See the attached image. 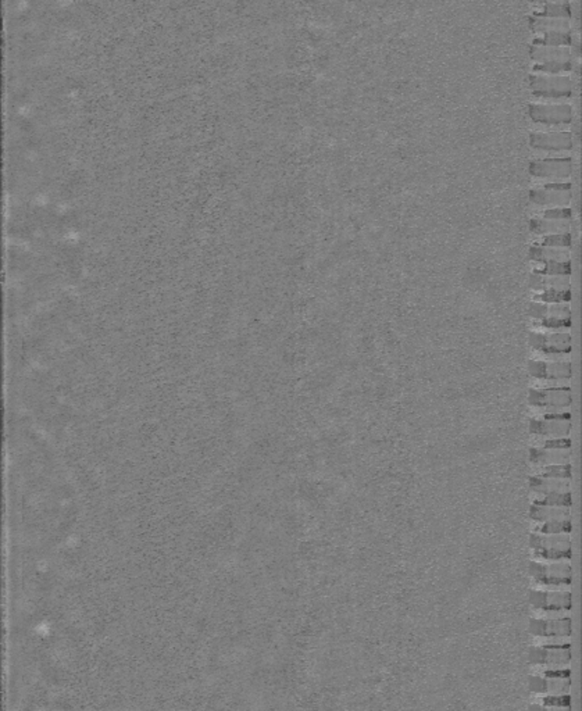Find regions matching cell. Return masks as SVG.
Returning a JSON list of instances; mask_svg holds the SVG:
<instances>
[{
    "label": "cell",
    "instance_id": "1",
    "mask_svg": "<svg viewBox=\"0 0 582 711\" xmlns=\"http://www.w3.org/2000/svg\"><path fill=\"white\" fill-rule=\"evenodd\" d=\"M529 549L539 562H570L573 553L570 533H531Z\"/></svg>",
    "mask_w": 582,
    "mask_h": 711
},
{
    "label": "cell",
    "instance_id": "2",
    "mask_svg": "<svg viewBox=\"0 0 582 711\" xmlns=\"http://www.w3.org/2000/svg\"><path fill=\"white\" fill-rule=\"evenodd\" d=\"M529 575L538 588L566 589L573 581L570 562H531Z\"/></svg>",
    "mask_w": 582,
    "mask_h": 711
},
{
    "label": "cell",
    "instance_id": "3",
    "mask_svg": "<svg viewBox=\"0 0 582 711\" xmlns=\"http://www.w3.org/2000/svg\"><path fill=\"white\" fill-rule=\"evenodd\" d=\"M531 607L542 613L545 616H563L571 611L573 607V594L568 588L566 589H548V588H536L532 589L529 594Z\"/></svg>",
    "mask_w": 582,
    "mask_h": 711
},
{
    "label": "cell",
    "instance_id": "4",
    "mask_svg": "<svg viewBox=\"0 0 582 711\" xmlns=\"http://www.w3.org/2000/svg\"><path fill=\"white\" fill-rule=\"evenodd\" d=\"M529 634L536 638L538 643L570 642L573 634V622L567 616H551L532 619L529 621Z\"/></svg>",
    "mask_w": 582,
    "mask_h": 711
},
{
    "label": "cell",
    "instance_id": "5",
    "mask_svg": "<svg viewBox=\"0 0 582 711\" xmlns=\"http://www.w3.org/2000/svg\"><path fill=\"white\" fill-rule=\"evenodd\" d=\"M571 688V671L568 667L539 670L528 678V689L539 696L566 695Z\"/></svg>",
    "mask_w": 582,
    "mask_h": 711
},
{
    "label": "cell",
    "instance_id": "6",
    "mask_svg": "<svg viewBox=\"0 0 582 711\" xmlns=\"http://www.w3.org/2000/svg\"><path fill=\"white\" fill-rule=\"evenodd\" d=\"M528 663L538 670L567 667L571 663V643H536L528 651Z\"/></svg>",
    "mask_w": 582,
    "mask_h": 711
},
{
    "label": "cell",
    "instance_id": "7",
    "mask_svg": "<svg viewBox=\"0 0 582 711\" xmlns=\"http://www.w3.org/2000/svg\"><path fill=\"white\" fill-rule=\"evenodd\" d=\"M529 87L532 95L545 99H567L574 93V82L566 75H529Z\"/></svg>",
    "mask_w": 582,
    "mask_h": 711
},
{
    "label": "cell",
    "instance_id": "8",
    "mask_svg": "<svg viewBox=\"0 0 582 711\" xmlns=\"http://www.w3.org/2000/svg\"><path fill=\"white\" fill-rule=\"evenodd\" d=\"M529 432L542 439L568 438L571 432L570 413H546L529 421Z\"/></svg>",
    "mask_w": 582,
    "mask_h": 711
},
{
    "label": "cell",
    "instance_id": "9",
    "mask_svg": "<svg viewBox=\"0 0 582 711\" xmlns=\"http://www.w3.org/2000/svg\"><path fill=\"white\" fill-rule=\"evenodd\" d=\"M528 403L535 409L554 413L571 406L573 393L568 386L531 389L528 393Z\"/></svg>",
    "mask_w": 582,
    "mask_h": 711
},
{
    "label": "cell",
    "instance_id": "10",
    "mask_svg": "<svg viewBox=\"0 0 582 711\" xmlns=\"http://www.w3.org/2000/svg\"><path fill=\"white\" fill-rule=\"evenodd\" d=\"M528 116L536 124L567 125L571 124L574 113L570 105H536L528 106Z\"/></svg>",
    "mask_w": 582,
    "mask_h": 711
},
{
    "label": "cell",
    "instance_id": "11",
    "mask_svg": "<svg viewBox=\"0 0 582 711\" xmlns=\"http://www.w3.org/2000/svg\"><path fill=\"white\" fill-rule=\"evenodd\" d=\"M529 345L544 355H568L571 353V335L567 332L556 333H529Z\"/></svg>",
    "mask_w": 582,
    "mask_h": 711
},
{
    "label": "cell",
    "instance_id": "12",
    "mask_svg": "<svg viewBox=\"0 0 582 711\" xmlns=\"http://www.w3.org/2000/svg\"><path fill=\"white\" fill-rule=\"evenodd\" d=\"M528 173L535 178H568L573 173V159H541L528 166Z\"/></svg>",
    "mask_w": 582,
    "mask_h": 711
},
{
    "label": "cell",
    "instance_id": "13",
    "mask_svg": "<svg viewBox=\"0 0 582 711\" xmlns=\"http://www.w3.org/2000/svg\"><path fill=\"white\" fill-rule=\"evenodd\" d=\"M527 368L531 377L544 381H563L573 377V365L568 361L548 363L541 360H531Z\"/></svg>",
    "mask_w": 582,
    "mask_h": 711
},
{
    "label": "cell",
    "instance_id": "14",
    "mask_svg": "<svg viewBox=\"0 0 582 711\" xmlns=\"http://www.w3.org/2000/svg\"><path fill=\"white\" fill-rule=\"evenodd\" d=\"M531 148L545 151H566L574 146L573 134L568 131L561 132H532L529 134Z\"/></svg>",
    "mask_w": 582,
    "mask_h": 711
},
{
    "label": "cell",
    "instance_id": "15",
    "mask_svg": "<svg viewBox=\"0 0 582 711\" xmlns=\"http://www.w3.org/2000/svg\"><path fill=\"white\" fill-rule=\"evenodd\" d=\"M529 202L536 206H567L570 205L573 195L571 189H556L549 183L542 188L529 191Z\"/></svg>",
    "mask_w": 582,
    "mask_h": 711
},
{
    "label": "cell",
    "instance_id": "16",
    "mask_svg": "<svg viewBox=\"0 0 582 711\" xmlns=\"http://www.w3.org/2000/svg\"><path fill=\"white\" fill-rule=\"evenodd\" d=\"M570 456H571L570 449H554L544 446H535L529 449V461L535 467L566 464L570 461Z\"/></svg>",
    "mask_w": 582,
    "mask_h": 711
},
{
    "label": "cell",
    "instance_id": "17",
    "mask_svg": "<svg viewBox=\"0 0 582 711\" xmlns=\"http://www.w3.org/2000/svg\"><path fill=\"white\" fill-rule=\"evenodd\" d=\"M570 507H554L545 504L532 503L529 507V518L534 524H541L546 521L570 518Z\"/></svg>",
    "mask_w": 582,
    "mask_h": 711
},
{
    "label": "cell",
    "instance_id": "18",
    "mask_svg": "<svg viewBox=\"0 0 582 711\" xmlns=\"http://www.w3.org/2000/svg\"><path fill=\"white\" fill-rule=\"evenodd\" d=\"M529 56L536 63L546 61H568L573 56V50L568 46L554 48V46H535L531 45Z\"/></svg>",
    "mask_w": 582,
    "mask_h": 711
},
{
    "label": "cell",
    "instance_id": "19",
    "mask_svg": "<svg viewBox=\"0 0 582 711\" xmlns=\"http://www.w3.org/2000/svg\"><path fill=\"white\" fill-rule=\"evenodd\" d=\"M529 488L536 495H545L551 492H566L570 489V481L534 475L529 478Z\"/></svg>",
    "mask_w": 582,
    "mask_h": 711
},
{
    "label": "cell",
    "instance_id": "20",
    "mask_svg": "<svg viewBox=\"0 0 582 711\" xmlns=\"http://www.w3.org/2000/svg\"><path fill=\"white\" fill-rule=\"evenodd\" d=\"M529 317L535 320H544L549 317H571V310L568 306H548L541 301H532L528 307Z\"/></svg>",
    "mask_w": 582,
    "mask_h": 711
},
{
    "label": "cell",
    "instance_id": "21",
    "mask_svg": "<svg viewBox=\"0 0 582 711\" xmlns=\"http://www.w3.org/2000/svg\"><path fill=\"white\" fill-rule=\"evenodd\" d=\"M571 228L570 220H541V218H532L529 221V231L538 235L542 234H563L567 232Z\"/></svg>",
    "mask_w": 582,
    "mask_h": 711
},
{
    "label": "cell",
    "instance_id": "22",
    "mask_svg": "<svg viewBox=\"0 0 582 711\" xmlns=\"http://www.w3.org/2000/svg\"><path fill=\"white\" fill-rule=\"evenodd\" d=\"M528 260L535 262V263L566 262V260H570V253L567 250H554V247L534 245L529 247Z\"/></svg>",
    "mask_w": 582,
    "mask_h": 711
},
{
    "label": "cell",
    "instance_id": "23",
    "mask_svg": "<svg viewBox=\"0 0 582 711\" xmlns=\"http://www.w3.org/2000/svg\"><path fill=\"white\" fill-rule=\"evenodd\" d=\"M529 287L532 289H567L570 287L568 277H551V275H538L532 274L529 277Z\"/></svg>",
    "mask_w": 582,
    "mask_h": 711
},
{
    "label": "cell",
    "instance_id": "24",
    "mask_svg": "<svg viewBox=\"0 0 582 711\" xmlns=\"http://www.w3.org/2000/svg\"><path fill=\"white\" fill-rule=\"evenodd\" d=\"M532 45H535V46H554V48L571 46L573 45V35L570 31H548V32H544L542 38L534 39Z\"/></svg>",
    "mask_w": 582,
    "mask_h": 711
},
{
    "label": "cell",
    "instance_id": "25",
    "mask_svg": "<svg viewBox=\"0 0 582 711\" xmlns=\"http://www.w3.org/2000/svg\"><path fill=\"white\" fill-rule=\"evenodd\" d=\"M529 27L534 32H548V31H570V21L567 18H546V17H529Z\"/></svg>",
    "mask_w": 582,
    "mask_h": 711
},
{
    "label": "cell",
    "instance_id": "26",
    "mask_svg": "<svg viewBox=\"0 0 582 711\" xmlns=\"http://www.w3.org/2000/svg\"><path fill=\"white\" fill-rule=\"evenodd\" d=\"M535 17H546V18H570L573 16V7L567 3H548L542 10L534 13Z\"/></svg>",
    "mask_w": 582,
    "mask_h": 711
},
{
    "label": "cell",
    "instance_id": "27",
    "mask_svg": "<svg viewBox=\"0 0 582 711\" xmlns=\"http://www.w3.org/2000/svg\"><path fill=\"white\" fill-rule=\"evenodd\" d=\"M571 517L570 518H561V520H554V521H546L541 524H534V533H546V535H556V533H571Z\"/></svg>",
    "mask_w": 582,
    "mask_h": 711
},
{
    "label": "cell",
    "instance_id": "28",
    "mask_svg": "<svg viewBox=\"0 0 582 711\" xmlns=\"http://www.w3.org/2000/svg\"><path fill=\"white\" fill-rule=\"evenodd\" d=\"M544 267L535 268L534 274L551 277H568L571 275V262H544Z\"/></svg>",
    "mask_w": 582,
    "mask_h": 711
},
{
    "label": "cell",
    "instance_id": "29",
    "mask_svg": "<svg viewBox=\"0 0 582 711\" xmlns=\"http://www.w3.org/2000/svg\"><path fill=\"white\" fill-rule=\"evenodd\" d=\"M534 503L554 506V507H571L573 502L570 491H566V492H551L545 495H538Z\"/></svg>",
    "mask_w": 582,
    "mask_h": 711
},
{
    "label": "cell",
    "instance_id": "30",
    "mask_svg": "<svg viewBox=\"0 0 582 711\" xmlns=\"http://www.w3.org/2000/svg\"><path fill=\"white\" fill-rule=\"evenodd\" d=\"M538 709H568L571 706V697L568 693L566 695H545L538 699Z\"/></svg>",
    "mask_w": 582,
    "mask_h": 711
},
{
    "label": "cell",
    "instance_id": "31",
    "mask_svg": "<svg viewBox=\"0 0 582 711\" xmlns=\"http://www.w3.org/2000/svg\"><path fill=\"white\" fill-rule=\"evenodd\" d=\"M571 291L570 289H545L542 294H538L534 296L535 301L541 303H567L571 300Z\"/></svg>",
    "mask_w": 582,
    "mask_h": 711
},
{
    "label": "cell",
    "instance_id": "32",
    "mask_svg": "<svg viewBox=\"0 0 582 711\" xmlns=\"http://www.w3.org/2000/svg\"><path fill=\"white\" fill-rule=\"evenodd\" d=\"M535 475L570 481L571 479V466H570V463H566V464H552V466L536 467V474Z\"/></svg>",
    "mask_w": 582,
    "mask_h": 711
},
{
    "label": "cell",
    "instance_id": "33",
    "mask_svg": "<svg viewBox=\"0 0 582 711\" xmlns=\"http://www.w3.org/2000/svg\"><path fill=\"white\" fill-rule=\"evenodd\" d=\"M573 70V63L571 60L568 61H546V63H536L534 65V71L536 73H545V74H560V73H570Z\"/></svg>",
    "mask_w": 582,
    "mask_h": 711
},
{
    "label": "cell",
    "instance_id": "34",
    "mask_svg": "<svg viewBox=\"0 0 582 711\" xmlns=\"http://www.w3.org/2000/svg\"><path fill=\"white\" fill-rule=\"evenodd\" d=\"M536 245L546 246V247H571L573 246V237L568 232L549 234V235L542 237V240Z\"/></svg>",
    "mask_w": 582,
    "mask_h": 711
},
{
    "label": "cell",
    "instance_id": "35",
    "mask_svg": "<svg viewBox=\"0 0 582 711\" xmlns=\"http://www.w3.org/2000/svg\"><path fill=\"white\" fill-rule=\"evenodd\" d=\"M534 326L536 328H548V329H561V328H571V317H549L544 320H536L534 323Z\"/></svg>",
    "mask_w": 582,
    "mask_h": 711
},
{
    "label": "cell",
    "instance_id": "36",
    "mask_svg": "<svg viewBox=\"0 0 582 711\" xmlns=\"http://www.w3.org/2000/svg\"><path fill=\"white\" fill-rule=\"evenodd\" d=\"M544 218L546 220H571L573 218V210L570 208H551L544 211Z\"/></svg>",
    "mask_w": 582,
    "mask_h": 711
},
{
    "label": "cell",
    "instance_id": "37",
    "mask_svg": "<svg viewBox=\"0 0 582 711\" xmlns=\"http://www.w3.org/2000/svg\"><path fill=\"white\" fill-rule=\"evenodd\" d=\"M531 3H544V4H548V3H567L568 0H529Z\"/></svg>",
    "mask_w": 582,
    "mask_h": 711
}]
</instances>
